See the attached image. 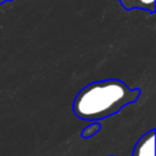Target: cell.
Here are the masks:
<instances>
[{
	"label": "cell",
	"mask_w": 156,
	"mask_h": 156,
	"mask_svg": "<svg viewBox=\"0 0 156 156\" xmlns=\"http://www.w3.org/2000/svg\"><path fill=\"white\" fill-rule=\"evenodd\" d=\"M141 95L139 88L132 89L121 79H104L87 84L76 95L72 111L84 121H100L118 113L135 102Z\"/></svg>",
	"instance_id": "cell-1"
},
{
	"label": "cell",
	"mask_w": 156,
	"mask_h": 156,
	"mask_svg": "<svg viewBox=\"0 0 156 156\" xmlns=\"http://www.w3.org/2000/svg\"><path fill=\"white\" fill-rule=\"evenodd\" d=\"M132 156H155V129L143 134L133 147Z\"/></svg>",
	"instance_id": "cell-2"
},
{
	"label": "cell",
	"mask_w": 156,
	"mask_h": 156,
	"mask_svg": "<svg viewBox=\"0 0 156 156\" xmlns=\"http://www.w3.org/2000/svg\"><path fill=\"white\" fill-rule=\"evenodd\" d=\"M126 11H130L134 9L146 11L149 13H155L156 4L155 0H117Z\"/></svg>",
	"instance_id": "cell-3"
},
{
	"label": "cell",
	"mask_w": 156,
	"mask_h": 156,
	"mask_svg": "<svg viewBox=\"0 0 156 156\" xmlns=\"http://www.w3.org/2000/svg\"><path fill=\"white\" fill-rule=\"evenodd\" d=\"M100 130H101V123L99 121H93L90 124L83 128V130L80 132V136L83 139H89L95 134H98Z\"/></svg>",
	"instance_id": "cell-4"
},
{
	"label": "cell",
	"mask_w": 156,
	"mask_h": 156,
	"mask_svg": "<svg viewBox=\"0 0 156 156\" xmlns=\"http://www.w3.org/2000/svg\"><path fill=\"white\" fill-rule=\"evenodd\" d=\"M7 1H13V0H0V6H1L2 4H5V2H7Z\"/></svg>",
	"instance_id": "cell-5"
},
{
	"label": "cell",
	"mask_w": 156,
	"mask_h": 156,
	"mask_svg": "<svg viewBox=\"0 0 156 156\" xmlns=\"http://www.w3.org/2000/svg\"><path fill=\"white\" fill-rule=\"evenodd\" d=\"M108 156H117V155H108Z\"/></svg>",
	"instance_id": "cell-6"
}]
</instances>
